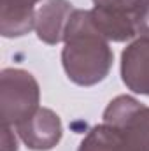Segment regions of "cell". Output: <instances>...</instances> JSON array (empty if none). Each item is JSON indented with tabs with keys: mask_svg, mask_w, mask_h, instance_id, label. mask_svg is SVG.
I'll return each mask as SVG.
<instances>
[{
	"mask_svg": "<svg viewBox=\"0 0 149 151\" xmlns=\"http://www.w3.org/2000/svg\"><path fill=\"white\" fill-rule=\"evenodd\" d=\"M2 151H18V141L9 125H2Z\"/></svg>",
	"mask_w": 149,
	"mask_h": 151,
	"instance_id": "30bf717a",
	"label": "cell"
},
{
	"mask_svg": "<svg viewBox=\"0 0 149 151\" xmlns=\"http://www.w3.org/2000/svg\"><path fill=\"white\" fill-rule=\"evenodd\" d=\"M90 14H91V21L97 27V30L107 40L126 42L137 35V23L130 16L107 12L98 7H93L90 11Z\"/></svg>",
	"mask_w": 149,
	"mask_h": 151,
	"instance_id": "ba28073f",
	"label": "cell"
},
{
	"mask_svg": "<svg viewBox=\"0 0 149 151\" xmlns=\"http://www.w3.org/2000/svg\"><path fill=\"white\" fill-rule=\"evenodd\" d=\"M74 11L69 0H47L35 16L37 37L51 46L60 44L65 39V30Z\"/></svg>",
	"mask_w": 149,
	"mask_h": 151,
	"instance_id": "8992f818",
	"label": "cell"
},
{
	"mask_svg": "<svg viewBox=\"0 0 149 151\" xmlns=\"http://www.w3.org/2000/svg\"><path fill=\"white\" fill-rule=\"evenodd\" d=\"M121 79L133 93L149 97V39L139 37L123 49Z\"/></svg>",
	"mask_w": 149,
	"mask_h": 151,
	"instance_id": "5b68a950",
	"label": "cell"
},
{
	"mask_svg": "<svg viewBox=\"0 0 149 151\" xmlns=\"http://www.w3.org/2000/svg\"><path fill=\"white\" fill-rule=\"evenodd\" d=\"M16 132L28 150L49 151L62 141L63 127L60 116L54 111L39 107L30 118L16 125Z\"/></svg>",
	"mask_w": 149,
	"mask_h": 151,
	"instance_id": "277c9868",
	"label": "cell"
},
{
	"mask_svg": "<svg viewBox=\"0 0 149 151\" xmlns=\"http://www.w3.org/2000/svg\"><path fill=\"white\" fill-rule=\"evenodd\" d=\"M137 35L149 39V7L142 12V16L137 21Z\"/></svg>",
	"mask_w": 149,
	"mask_h": 151,
	"instance_id": "8fae6325",
	"label": "cell"
},
{
	"mask_svg": "<svg viewBox=\"0 0 149 151\" xmlns=\"http://www.w3.org/2000/svg\"><path fill=\"white\" fill-rule=\"evenodd\" d=\"M63 42L62 63L72 83L93 86L109 76L114 55L109 40L93 25L90 11L75 9L72 12Z\"/></svg>",
	"mask_w": 149,
	"mask_h": 151,
	"instance_id": "6da1fadb",
	"label": "cell"
},
{
	"mask_svg": "<svg viewBox=\"0 0 149 151\" xmlns=\"http://www.w3.org/2000/svg\"><path fill=\"white\" fill-rule=\"evenodd\" d=\"M40 0H0V34L23 37L35 28V4Z\"/></svg>",
	"mask_w": 149,
	"mask_h": 151,
	"instance_id": "52a82bcc",
	"label": "cell"
},
{
	"mask_svg": "<svg viewBox=\"0 0 149 151\" xmlns=\"http://www.w3.org/2000/svg\"><path fill=\"white\" fill-rule=\"evenodd\" d=\"M77 151H149V107L130 95L116 97Z\"/></svg>",
	"mask_w": 149,
	"mask_h": 151,
	"instance_id": "7a4b0ae2",
	"label": "cell"
},
{
	"mask_svg": "<svg viewBox=\"0 0 149 151\" xmlns=\"http://www.w3.org/2000/svg\"><path fill=\"white\" fill-rule=\"evenodd\" d=\"M40 90L37 79L23 69H4L0 72L2 125L16 127L39 109Z\"/></svg>",
	"mask_w": 149,
	"mask_h": 151,
	"instance_id": "3957f363",
	"label": "cell"
},
{
	"mask_svg": "<svg viewBox=\"0 0 149 151\" xmlns=\"http://www.w3.org/2000/svg\"><path fill=\"white\" fill-rule=\"evenodd\" d=\"M93 4L102 11L130 16L135 19V23L149 7V0H93Z\"/></svg>",
	"mask_w": 149,
	"mask_h": 151,
	"instance_id": "9c48e42d",
	"label": "cell"
}]
</instances>
